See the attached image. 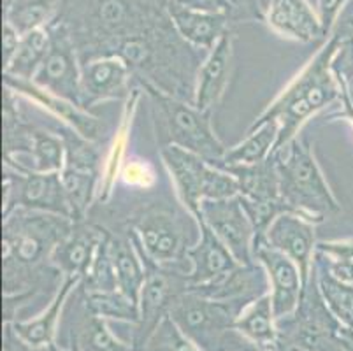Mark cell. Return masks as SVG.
Masks as SVG:
<instances>
[{
  "label": "cell",
  "instance_id": "6da1fadb",
  "mask_svg": "<svg viewBox=\"0 0 353 351\" xmlns=\"http://www.w3.org/2000/svg\"><path fill=\"white\" fill-rule=\"evenodd\" d=\"M74 220L51 212L16 208L2 221V269L4 297L28 295L35 299L48 276H60L51 259L72 230Z\"/></svg>",
  "mask_w": 353,
  "mask_h": 351
},
{
  "label": "cell",
  "instance_id": "7a4b0ae2",
  "mask_svg": "<svg viewBox=\"0 0 353 351\" xmlns=\"http://www.w3.org/2000/svg\"><path fill=\"white\" fill-rule=\"evenodd\" d=\"M169 0H62L57 21L69 30L83 62L113 54L123 41L167 18Z\"/></svg>",
  "mask_w": 353,
  "mask_h": 351
},
{
  "label": "cell",
  "instance_id": "3957f363",
  "mask_svg": "<svg viewBox=\"0 0 353 351\" xmlns=\"http://www.w3.org/2000/svg\"><path fill=\"white\" fill-rule=\"evenodd\" d=\"M113 54L123 58L143 86L194 104L195 79L204 58L178 34L169 14L155 27L123 41Z\"/></svg>",
  "mask_w": 353,
  "mask_h": 351
},
{
  "label": "cell",
  "instance_id": "277c9868",
  "mask_svg": "<svg viewBox=\"0 0 353 351\" xmlns=\"http://www.w3.org/2000/svg\"><path fill=\"white\" fill-rule=\"evenodd\" d=\"M341 41L343 30L336 25L330 37L319 48L306 67L252 123V127H256L265 121H278V150L294 141L314 114L341 101L343 90L332 69Z\"/></svg>",
  "mask_w": 353,
  "mask_h": 351
},
{
  "label": "cell",
  "instance_id": "5b68a950",
  "mask_svg": "<svg viewBox=\"0 0 353 351\" xmlns=\"http://www.w3.org/2000/svg\"><path fill=\"white\" fill-rule=\"evenodd\" d=\"M274 160L280 176V197L288 211L304 214L316 223L341 211L306 137L299 134L287 146L276 150Z\"/></svg>",
  "mask_w": 353,
  "mask_h": 351
},
{
  "label": "cell",
  "instance_id": "8992f818",
  "mask_svg": "<svg viewBox=\"0 0 353 351\" xmlns=\"http://www.w3.org/2000/svg\"><path fill=\"white\" fill-rule=\"evenodd\" d=\"M141 88L152 102L159 148L172 144L199 154L213 166L223 159L227 148L214 132L211 112L201 111L192 102L167 95L153 86L141 85Z\"/></svg>",
  "mask_w": 353,
  "mask_h": 351
},
{
  "label": "cell",
  "instance_id": "52a82bcc",
  "mask_svg": "<svg viewBox=\"0 0 353 351\" xmlns=\"http://www.w3.org/2000/svg\"><path fill=\"white\" fill-rule=\"evenodd\" d=\"M130 236L148 259L163 267L183 269L187 253L197 239H192L188 228H197V218L190 212H178L165 204H148L130 218ZM188 265V262H187Z\"/></svg>",
  "mask_w": 353,
  "mask_h": 351
},
{
  "label": "cell",
  "instance_id": "ba28073f",
  "mask_svg": "<svg viewBox=\"0 0 353 351\" xmlns=\"http://www.w3.org/2000/svg\"><path fill=\"white\" fill-rule=\"evenodd\" d=\"M160 160L174 185L183 208L194 217L199 214L204 201H220L239 195V183L232 174L192 151L169 144L160 148Z\"/></svg>",
  "mask_w": 353,
  "mask_h": 351
},
{
  "label": "cell",
  "instance_id": "9c48e42d",
  "mask_svg": "<svg viewBox=\"0 0 353 351\" xmlns=\"http://www.w3.org/2000/svg\"><path fill=\"white\" fill-rule=\"evenodd\" d=\"M243 311L245 308L239 304L213 301L187 290L172 301L167 317L202 350L216 351L223 336L236 327Z\"/></svg>",
  "mask_w": 353,
  "mask_h": 351
},
{
  "label": "cell",
  "instance_id": "30bf717a",
  "mask_svg": "<svg viewBox=\"0 0 353 351\" xmlns=\"http://www.w3.org/2000/svg\"><path fill=\"white\" fill-rule=\"evenodd\" d=\"M141 255H143L144 267H146V278H144V285L139 295V323L134 325L132 341H130L134 351L144 350L157 327L169 314L172 301L188 290L185 270L159 265L152 259H148L143 251H141Z\"/></svg>",
  "mask_w": 353,
  "mask_h": 351
},
{
  "label": "cell",
  "instance_id": "8fae6325",
  "mask_svg": "<svg viewBox=\"0 0 353 351\" xmlns=\"http://www.w3.org/2000/svg\"><path fill=\"white\" fill-rule=\"evenodd\" d=\"M16 208L51 212L74 220L60 172H34L4 163L2 214L6 217Z\"/></svg>",
  "mask_w": 353,
  "mask_h": 351
},
{
  "label": "cell",
  "instance_id": "7c38bea8",
  "mask_svg": "<svg viewBox=\"0 0 353 351\" xmlns=\"http://www.w3.org/2000/svg\"><path fill=\"white\" fill-rule=\"evenodd\" d=\"M48 27L51 32L50 53L32 83L53 95L81 106V58L78 50L69 30L62 23L54 19Z\"/></svg>",
  "mask_w": 353,
  "mask_h": 351
},
{
  "label": "cell",
  "instance_id": "4fadbf2b",
  "mask_svg": "<svg viewBox=\"0 0 353 351\" xmlns=\"http://www.w3.org/2000/svg\"><path fill=\"white\" fill-rule=\"evenodd\" d=\"M197 220L204 221L239 263L255 262L256 234L241 204L239 195L220 201H204Z\"/></svg>",
  "mask_w": 353,
  "mask_h": 351
},
{
  "label": "cell",
  "instance_id": "5bb4252c",
  "mask_svg": "<svg viewBox=\"0 0 353 351\" xmlns=\"http://www.w3.org/2000/svg\"><path fill=\"white\" fill-rule=\"evenodd\" d=\"M316 225H319L316 221L304 214L285 211L269 225L265 234L256 241V244H268L269 248L280 251L290 260H294L307 286L311 274H313L314 253H316V244H319Z\"/></svg>",
  "mask_w": 353,
  "mask_h": 351
},
{
  "label": "cell",
  "instance_id": "9a60e30c",
  "mask_svg": "<svg viewBox=\"0 0 353 351\" xmlns=\"http://www.w3.org/2000/svg\"><path fill=\"white\" fill-rule=\"evenodd\" d=\"M255 260L264 267L269 279V295L272 301L276 320H287L294 317L304 297V283L299 267L294 260L268 244L259 243L255 246Z\"/></svg>",
  "mask_w": 353,
  "mask_h": 351
},
{
  "label": "cell",
  "instance_id": "2e32d148",
  "mask_svg": "<svg viewBox=\"0 0 353 351\" xmlns=\"http://www.w3.org/2000/svg\"><path fill=\"white\" fill-rule=\"evenodd\" d=\"M134 72L117 54L81 63V108L90 111L108 101H127L132 93Z\"/></svg>",
  "mask_w": 353,
  "mask_h": 351
},
{
  "label": "cell",
  "instance_id": "e0dca14e",
  "mask_svg": "<svg viewBox=\"0 0 353 351\" xmlns=\"http://www.w3.org/2000/svg\"><path fill=\"white\" fill-rule=\"evenodd\" d=\"M4 86L11 88L12 92L20 97H25L27 101L34 102L39 108L46 109L51 116H54L60 123L74 130L79 137L90 141V143H101L105 134V127L101 118L92 114V111H86L81 106L65 101L62 97H57L46 90L35 86L32 81L23 79H14V77L4 76Z\"/></svg>",
  "mask_w": 353,
  "mask_h": 351
},
{
  "label": "cell",
  "instance_id": "ac0fdd59",
  "mask_svg": "<svg viewBox=\"0 0 353 351\" xmlns=\"http://www.w3.org/2000/svg\"><path fill=\"white\" fill-rule=\"evenodd\" d=\"M264 23L274 34L295 43L323 44V32L319 11H314L307 0H269L264 11Z\"/></svg>",
  "mask_w": 353,
  "mask_h": 351
},
{
  "label": "cell",
  "instance_id": "d6986e66",
  "mask_svg": "<svg viewBox=\"0 0 353 351\" xmlns=\"http://www.w3.org/2000/svg\"><path fill=\"white\" fill-rule=\"evenodd\" d=\"M234 34L227 32L216 46L204 54L195 79L194 106L201 111L213 112L220 104L232 76Z\"/></svg>",
  "mask_w": 353,
  "mask_h": 351
},
{
  "label": "cell",
  "instance_id": "ffe728a7",
  "mask_svg": "<svg viewBox=\"0 0 353 351\" xmlns=\"http://www.w3.org/2000/svg\"><path fill=\"white\" fill-rule=\"evenodd\" d=\"M190 290L202 297L246 308L262 295L269 294V279L264 267L255 260L253 263H239L216 281Z\"/></svg>",
  "mask_w": 353,
  "mask_h": 351
},
{
  "label": "cell",
  "instance_id": "44dd1931",
  "mask_svg": "<svg viewBox=\"0 0 353 351\" xmlns=\"http://www.w3.org/2000/svg\"><path fill=\"white\" fill-rule=\"evenodd\" d=\"M105 236V228L94 221L79 220L74 221L72 230L67 234L65 239L57 246L53 253L54 270L60 276H76L81 278L86 274L95 259L99 246Z\"/></svg>",
  "mask_w": 353,
  "mask_h": 351
},
{
  "label": "cell",
  "instance_id": "7402d4cb",
  "mask_svg": "<svg viewBox=\"0 0 353 351\" xmlns=\"http://www.w3.org/2000/svg\"><path fill=\"white\" fill-rule=\"evenodd\" d=\"M197 223L201 234L197 237V243L187 253L188 290L216 281L218 278L239 265V262L214 236L211 228L201 220H197Z\"/></svg>",
  "mask_w": 353,
  "mask_h": 351
},
{
  "label": "cell",
  "instance_id": "603a6c76",
  "mask_svg": "<svg viewBox=\"0 0 353 351\" xmlns=\"http://www.w3.org/2000/svg\"><path fill=\"white\" fill-rule=\"evenodd\" d=\"M72 317L69 318V343L78 346L79 351H134L132 344H127L117 337L109 328V321L97 317L86 308L81 286L74 290Z\"/></svg>",
  "mask_w": 353,
  "mask_h": 351
},
{
  "label": "cell",
  "instance_id": "cb8c5ba5",
  "mask_svg": "<svg viewBox=\"0 0 353 351\" xmlns=\"http://www.w3.org/2000/svg\"><path fill=\"white\" fill-rule=\"evenodd\" d=\"M79 283H81V278L63 276L59 290H54L50 305L44 309L43 313L30 318V320L9 321L14 328V332L34 350H43V348L53 344L57 332H59V325L62 323L67 302H69L70 295L74 294V290L79 286Z\"/></svg>",
  "mask_w": 353,
  "mask_h": 351
},
{
  "label": "cell",
  "instance_id": "d4e9b609",
  "mask_svg": "<svg viewBox=\"0 0 353 351\" xmlns=\"http://www.w3.org/2000/svg\"><path fill=\"white\" fill-rule=\"evenodd\" d=\"M167 14L178 34L187 41L190 46L199 51L213 50L227 32H230L232 18L225 14H208V12L194 11L185 6L178 4L176 0H169Z\"/></svg>",
  "mask_w": 353,
  "mask_h": 351
},
{
  "label": "cell",
  "instance_id": "484cf974",
  "mask_svg": "<svg viewBox=\"0 0 353 351\" xmlns=\"http://www.w3.org/2000/svg\"><path fill=\"white\" fill-rule=\"evenodd\" d=\"M141 99V88H134L130 97L125 101L123 112H121L120 123H118L117 132H114L111 144L108 151L102 157L101 163V178H99V190H97V202L105 204L109 197L113 195L114 186L120 181L121 169L125 166V154H127L128 139H130V128H132L134 118H136L137 104Z\"/></svg>",
  "mask_w": 353,
  "mask_h": 351
},
{
  "label": "cell",
  "instance_id": "4316f807",
  "mask_svg": "<svg viewBox=\"0 0 353 351\" xmlns=\"http://www.w3.org/2000/svg\"><path fill=\"white\" fill-rule=\"evenodd\" d=\"M108 248L113 260L118 290L139 304L141 288L146 278V267L139 248L130 234H117L111 230H108Z\"/></svg>",
  "mask_w": 353,
  "mask_h": 351
},
{
  "label": "cell",
  "instance_id": "83f0119b",
  "mask_svg": "<svg viewBox=\"0 0 353 351\" xmlns=\"http://www.w3.org/2000/svg\"><path fill=\"white\" fill-rule=\"evenodd\" d=\"M280 139V125L278 121H265L256 127H250L246 137L241 143L227 148L223 159L216 163V167L253 166L269 160L278 150Z\"/></svg>",
  "mask_w": 353,
  "mask_h": 351
},
{
  "label": "cell",
  "instance_id": "f1b7e54d",
  "mask_svg": "<svg viewBox=\"0 0 353 351\" xmlns=\"http://www.w3.org/2000/svg\"><path fill=\"white\" fill-rule=\"evenodd\" d=\"M241 336H245L256 346L264 350L278 351L280 348V327L272 309L271 295L265 294L253 301L239 314L234 327Z\"/></svg>",
  "mask_w": 353,
  "mask_h": 351
},
{
  "label": "cell",
  "instance_id": "f546056e",
  "mask_svg": "<svg viewBox=\"0 0 353 351\" xmlns=\"http://www.w3.org/2000/svg\"><path fill=\"white\" fill-rule=\"evenodd\" d=\"M225 170L232 174L239 183V197L255 199V201H281L280 176H278L274 154L265 162L227 167Z\"/></svg>",
  "mask_w": 353,
  "mask_h": 351
},
{
  "label": "cell",
  "instance_id": "4dcf8cb0",
  "mask_svg": "<svg viewBox=\"0 0 353 351\" xmlns=\"http://www.w3.org/2000/svg\"><path fill=\"white\" fill-rule=\"evenodd\" d=\"M51 46V32L50 27L35 28L21 35L20 48L16 51L14 58L4 69V76L32 81L41 69L43 62L46 60Z\"/></svg>",
  "mask_w": 353,
  "mask_h": 351
},
{
  "label": "cell",
  "instance_id": "1f68e13d",
  "mask_svg": "<svg viewBox=\"0 0 353 351\" xmlns=\"http://www.w3.org/2000/svg\"><path fill=\"white\" fill-rule=\"evenodd\" d=\"M62 0H14L4 9V21L21 35L51 25L59 16Z\"/></svg>",
  "mask_w": 353,
  "mask_h": 351
},
{
  "label": "cell",
  "instance_id": "d6a6232c",
  "mask_svg": "<svg viewBox=\"0 0 353 351\" xmlns=\"http://www.w3.org/2000/svg\"><path fill=\"white\" fill-rule=\"evenodd\" d=\"M314 267L338 281L353 285V239L319 241Z\"/></svg>",
  "mask_w": 353,
  "mask_h": 351
},
{
  "label": "cell",
  "instance_id": "836d02e7",
  "mask_svg": "<svg viewBox=\"0 0 353 351\" xmlns=\"http://www.w3.org/2000/svg\"><path fill=\"white\" fill-rule=\"evenodd\" d=\"M83 297H85L86 308L94 314H97V317L104 318V320L123 321V323L130 325L139 323V304L132 301L128 295H125L121 290L102 292V294H85L83 292Z\"/></svg>",
  "mask_w": 353,
  "mask_h": 351
},
{
  "label": "cell",
  "instance_id": "e575fe53",
  "mask_svg": "<svg viewBox=\"0 0 353 351\" xmlns=\"http://www.w3.org/2000/svg\"><path fill=\"white\" fill-rule=\"evenodd\" d=\"M314 270H316L320 294H322L327 308L330 309V313L336 317L339 323L353 330V285L338 281L336 278L327 274L325 270H320L316 267Z\"/></svg>",
  "mask_w": 353,
  "mask_h": 351
},
{
  "label": "cell",
  "instance_id": "d590c367",
  "mask_svg": "<svg viewBox=\"0 0 353 351\" xmlns=\"http://www.w3.org/2000/svg\"><path fill=\"white\" fill-rule=\"evenodd\" d=\"M79 286H81L85 294H102V292L118 290L113 260H111L108 248V230H105L104 239H102L101 246H99L97 253H95L94 262H92L90 269L86 270V274L83 276Z\"/></svg>",
  "mask_w": 353,
  "mask_h": 351
},
{
  "label": "cell",
  "instance_id": "8d00e7d4",
  "mask_svg": "<svg viewBox=\"0 0 353 351\" xmlns=\"http://www.w3.org/2000/svg\"><path fill=\"white\" fill-rule=\"evenodd\" d=\"M143 351H206L199 344H195L190 337L179 330L174 321L167 317L162 323L157 327L153 336L150 337Z\"/></svg>",
  "mask_w": 353,
  "mask_h": 351
},
{
  "label": "cell",
  "instance_id": "74e56055",
  "mask_svg": "<svg viewBox=\"0 0 353 351\" xmlns=\"http://www.w3.org/2000/svg\"><path fill=\"white\" fill-rule=\"evenodd\" d=\"M241 204L245 208L246 214L252 220L253 228H255L256 241L264 236L265 230L269 228V225L280 217L281 212L288 211L287 205L281 201H255V199H245L239 197Z\"/></svg>",
  "mask_w": 353,
  "mask_h": 351
},
{
  "label": "cell",
  "instance_id": "f35d334b",
  "mask_svg": "<svg viewBox=\"0 0 353 351\" xmlns=\"http://www.w3.org/2000/svg\"><path fill=\"white\" fill-rule=\"evenodd\" d=\"M120 179L128 186H136V188H152L157 181V176L150 163L132 160V162H125L120 174Z\"/></svg>",
  "mask_w": 353,
  "mask_h": 351
},
{
  "label": "cell",
  "instance_id": "ab89813d",
  "mask_svg": "<svg viewBox=\"0 0 353 351\" xmlns=\"http://www.w3.org/2000/svg\"><path fill=\"white\" fill-rule=\"evenodd\" d=\"M348 2L350 0H319L316 11H319L320 21H322L323 32H325L327 37H330L334 27L338 23L339 16H341V11Z\"/></svg>",
  "mask_w": 353,
  "mask_h": 351
},
{
  "label": "cell",
  "instance_id": "60d3db41",
  "mask_svg": "<svg viewBox=\"0 0 353 351\" xmlns=\"http://www.w3.org/2000/svg\"><path fill=\"white\" fill-rule=\"evenodd\" d=\"M176 2L188 9H194V11L208 12V14L230 16L234 21L236 8H234V4L230 0H176Z\"/></svg>",
  "mask_w": 353,
  "mask_h": 351
},
{
  "label": "cell",
  "instance_id": "b9f144b4",
  "mask_svg": "<svg viewBox=\"0 0 353 351\" xmlns=\"http://www.w3.org/2000/svg\"><path fill=\"white\" fill-rule=\"evenodd\" d=\"M216 351H271L264 350V348L256 346L255 343H252L250 339H246L245 336H241L236 328H232L230 332H227L221 339L220 346L216 348Z\"/></svg>",
  "mask_w": 353,
  "mask_h": 351
},
{
  "label": "cell",
  "instance_id": "7bdbcfd3",
  "mask_svg": "<svg viewBox=\"0 0 353 351\" xmlns=\"http://www.w3.org/2000/svg\"><path fill=\"white\" fill-rule=\"evenodd\" d=\"M21 34L12 27L11 23L4 21V30H2V60H4V69L11 63L16 51L20 48Z\"/></svg>",
  "mask_w": 353,
  "mask_h": 351
},
{
  "label": "cell",
  "instance_id": "ee69618b",
  "mask_svg": "<svg viewBox=\"0 0 353 351\" xmlns=\"http://www.w3.org/2000/svg\"><path fill=\"white\" fill-rule=\"evenodd\" d=\"M236 8L234 12V21H253V19H259V21H264V11L260 9L259 0H230Z\"/></svg>",
  "mask_w": 353,
  "mask_h": 351
},
{
  "label": "cell",
  "instance_id": "f6af8a7d",
  "mask_svg": "<svg viewBox=\"0 0 353 351\" xmlns=\"http://www.w3.org/2000/svg\"><path fill=\"white\" fill-rule=\"evenodd\" d=\"M2 351H35L34 348L28 346L18 334L9 321L4 323V339H2Z\"/></svg>",
  "mask_w": 353,
  "mask_h": 351
},
{
  "label": "cell",
  "instance_id": "bcb514c9",
  "mask_svg": "<svg viewBox=\"0 0 353 351\" xmlns=\"http://www.w3.org/2000/svg\"><path fill=\"white\" fill-rule=\"evenodd\" d=\"M334 343L338 351H353V330L339 323L334 330Z\"/></svg>",
  "mask_w": 353,
  "mask_h": 351
},
{
  "label": "cell",
  "instance_id": "7dc6e473",
  "mask_svg": "<svg viewBox=\"0 0 353 351\" xmlns=\"http://www.w3.org/2000/svg\"><path fill=\"white\" fill-rule=\"evenodd\" d=\"M35 351H79V350H78V346H74V344H70V343L67 348H60L59 344L53 343V344H50V346L43 348V350H35Z\"/></svg>",
  "mask_w": 353,
  "mask_h": 351
},
{
  "label": "cell",
  "instance_id": "c3c4849f",
  "mask_svg": "<svg viewBox=\"0 0 353 351\" xmlns=\"http://www.w3.org/2000/svg\"><path fill=\"white\" fill-rule=\"evenodd\" d=\"M280 348H285V346H280ZM280 348H278V350H280ZM285 350H288V351H311V350H304V348H285Z\"/></svg>",
  "mask_w": 353,
  "mask_h": 351
},
{
  "label": "cell",
  "instance_id": "681fc988",
  "mask_svg": "<svg viewBox=\"0 0 353 351\" xmlns=\"http://www.w3.org/2000/svg\"><path fill=\"white\" fill-rule=\"evenodd\" d=\"M12 2H14V0H2V4H4V9L9 8V6L12 4Z\"/></svg>",
  "mask_w": 353,
  "mask_h": 351
},
{
  "label": "cell",
  "instance_id": "f907efd6",
  "mask_svg": "<svg viewBox=\"0 0 353 351\" xmlns=\"http://www.w3.org/2000/svg\"><path fill=\"white\" fill-rule=\"evenodd\" d=\"M278 351H288V350H285V348H280V350H278Z\"/></svg>",
  "mask_w": 353,
  "mask_h": 351
}]
</instances>
